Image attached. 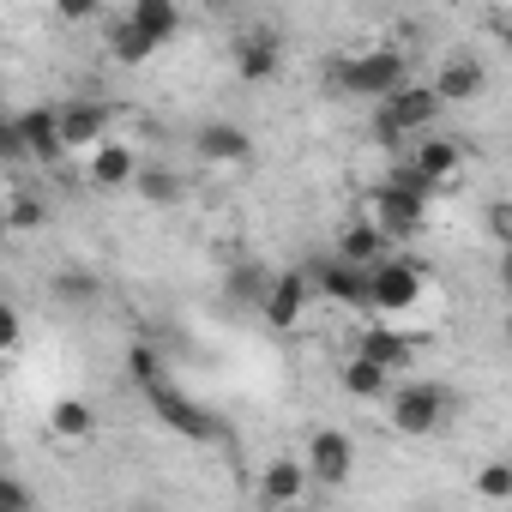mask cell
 <instances>
[{
    "label": "cell",
    "instance_id": "2e32d148",
    "mask_svg": "<svg viewBox=\"0 0 512 512\" xmlns=\"http://www.w3.org/2000/svg\"><path fill=\"white\" fill-rule=\"evenodd\" d=\"M386 247H392V241L380 235V223H374V217H362V223H344V229H338V260H344V266L374 272L380 260H392Z\"/></svg>",
    "mask_w": 512,
    "mask_h": 512
},
{
    "label": "cell",
    "instance_id": "4316f807",
    "mask_svg": "<svg viewBox=\"0 0 512 512\" xmlns=\"http://www.w3.org/2000/svg\"><path fill=\"white\" fill-rule=\"evenodd\" d=\"M476 494H482V500H512V464H506V458L482 464V470H476Z\"/></svg>",
    "mask_w": 512,
    "mask_h": 512
},
{
    "label": "cell",
    "instance_id": "836d02e7",
    "mask_svg": "<svg viewBox=\"0 0 512 512\" xmlns=\"http://www.w3.org/2000/svg\"><path fill=\"white\" fill-rule=\"evenodd\" d=\"M61 19H97L91 0H61Z\"/></svg>",
    "mask_w": 512,
    "mask_h": 512
},
{
    "label": "cell",
    "instance_id": "7c38bea8",
    "mask_svg": "<svg viewBox=\"0 0 512 512\" xmlns=\"http://www.w3.org/2000/svg\"><path fill=\"white\" fill-rule=\"evenodd\" d=\"M314 278V296L338 302V308H368V272L362 266H344V260H326L308 272Z\"/></svg>",
    "mask_w": 512,
    "mask_h": 512
},
{
    "label": "cell",
    "instance_id": "9c48e42d",
    "mask_svg": "<svg viewBox=\"0 0 512 512\" xmlns=\"http://www.w3.org/2000/svg\"><path fill=\"white\" fill-rule=\"evenodd\" d=\"M61 139H67V151H97V145H109V109L91 103V97L61 103Z\"/></svg>",
    "mask_w": 512,
    "mask_h": 512
},
{
    "label": "cell",
    "instance_id": "603a6c76",
    "mask_svg": "<svg viewBox=\"0 0 512 512\" xmlns=\"http://www.w3.org/2000/svg\"><path fill=\"white\" fill-rule=\"evenodd\" d=\"M133 187H139V193H145V199H151V205H175V199H181V193H187V181H181V175H175V169H163V163H145V169H139V181H133Z\"/></svg>",
    "mask_w": 512,
    "mask_h": 512
},
{
    "label": "cell",
    "instance_id": "d6a6232c",
    "mask_svg": "<svg viewBox=\"0 0 512 512\" xmlns=\"http://www.w3.org/2000/svg\"><path fill=\"white\" fill-rule=\"evenodd\" d=\"M61 296H67V302H91V284H85V278H61Z\"/></svg>",
    "mask_w": 512,
    "mask_h": 512
},
{
    "label": "cell",
    "instance_id": "cb8c5ba5",
    "mask_svg": "<svg viewBox=\"0 0 512 512\" xmlns=\"http://www.w3.org/2000/svg\"><path fill=\"white\" fill-rule=\"evenodd\" d=\"M91 428H97V416H91L85 398H61L55 416H49V434H61V440H85Z\"/></svg>",
    "mask_w": 512,
    "mask_h": 512
},
{
    "label": "cell",
    "instance_id": "9a60e30c",
    "mask_svg": "<svg viewBox=\"0 0 512 512\" xmlns=\"http://www.w3.org/2000/svg\"><path fill=\"white\" fill-rule=\"evenodd\" d=\"M308 482H314V476H308L302 458H272V464L260 470V500L278 506V512H290V506H302V488H308Z\"/></svg>",
    "mask_w": 512,
    "mask_h": 512
},
{
    "label": "cell",
    "instance_id": "44dd1931",
    "mask_svg": "<svg viewBox=\"0 0 512 512\" xmlns=\"http://www.w3.org/2000/svg\"><path fill=\"white\" fill-rule=\"evenodd\" d=\"M338 386H344L350 398H362V404H374V398H392V374H386V368H374L368 356H350V362L338 368Z\"/></svg>",
    "mask_w": 512,
    "mask_h": 512
},
{
    "label": "cell",
    "instance_id": "277c9868",
    "mask_svg": "<svg viewBox=\"0 0 512 512\" xmlns=\"http://www.w3.org/2000/svg\"><path fill=\"white\" fill-rule=\"evenodd\" d=\"M440 97H434V85H404L398 97H386L380 109H374V139L380 145H404L410 133H428L434 121H440Z\"/></svg>",
    "mask_w": 512,
    "mask_h": 512
},
{
    "label": "cell",
    "instance_id": "6da1fadb",
    "mask_svg": "<svg viewBox=\"0 0 512 512\" xmlns=\"http://www.w3.org/2000/svg\"><path fill=\"white\" fill-rule=\"evenodd\" d=\"M440 187H428L410 163H398L386 181H380V193H374V223H380V235L386 241H410L422 223H428V199H434Z\"/></svg>",
    "mask_w": 512,
    "mask_h": 512
},
{
    "label": "cell",
    "instance_id": "ac0fdd59",
    "mask_svg": "<svg viewBox=\"0 0 512 512\" xmlns=\"http://www.w3.org/2000/svg\"><path fill=\"white\" fill-rule=\"evenodd\" d=\"M410 169H416L428 187H452V181H458V169H464V145H458V139H434V133H428V139L416 145Z\"/></svg>",
    "mask_w": 512,
    "mask_h": 512
},
{
    "label": "cell",
    "instance_id": "8d00e7d4",
    "mask_svg": "<svg viewBox=\"0 0 512 512\" xmlns=\"http://www.w3.org/2000/svg\"><path fill=\"white\" fill-rule=\"evenodd\" d=\"M133 512H157V506H133Z\"/></svg>",
    "mask_w": 512,
    "mask_h": 512
},
{
    "label": "cell",
    "instance_id": "d590c367",
    "mask_svg": "<svg viewBox=\"0 0 512 512\" xmlns=\"http://www.w3.org/2000/svg\"><path fill=\"white\" fill-rule=\"evenodd\" d=\"M290 512H314V506H290Z\"/></svg>",
    "mask_w": 512,
    "mask_h": 512
},
{
    "label": "cell",
    "instance_id": "83f0119b",
    "mask_svg": "<svg viewBox=\"0 0 512 512\" xmlns=\"http://www.w3.org/2000/svg\"><path fill=\"white\" fill-rule=\"evenodd\" d=\"M49 211L37 205V199H25V193H13V205H7V229H37Z\"/></svg>",
    "mask_w": 512,
    "mask_h": 512
},
{
    "label": "cell",
    "instance_id": "3957f363",
    "mask_svg": "<svg viewBox=\"0 0 512 512\" xmlns=\"http://www.w3.org/2000/svg\"><path fill=\"white\" fill-rule=\"evenodd\" d=\"M386 416H392V428H398L404 440H428V434H440V428H446V416H452V392H446L440 380L392 386Z\"/></svg>",
    "mask_w": 512,
    "mask_h": 512
},
{
    "label": "cell",
    "instance_id": "74e56055",
    "mask_svg": "<svg viewBox=\"0 0 512 512\" xmlns=\"http://www.w3.org/2000/svg\"><path fill=\"white\" fill-rule=\"evenodd\" d=\"M506 55H512V31H506Z\"/></svg>",
    "mask_w": 512,
    "mask_h": 512
},
{
    "label": "cell",
    "instance_id": "5bb4252c",
    "mask_svg": "<svg viewBox=\"0 0 512 512\" xmlns=\"http://www.w3.org/2000/svg\"><path fill=\"white\" fill-rule=\"evenodd\" d=\"M13 121H19L25 151H31L37 163H61V157H67V139H61V109H19Z\"/></svg>",
    "mask_w": 512,
    "mask_h": 512
},
{
    "label": "cell",
    "instance_id": "1f68e13d",
    "mask_svg": "<svg viewBox=\"0 0 512 512\" xmlns=\"http://www.w3.org/2000/svg\"><path fill=\"white\" fill-rule=\"evenodd\" d=\"M488 229H494V241L506 247V241H512V205H494V211H488Z\"/></svg>",
    "mask_w": 512,
    "mask_h": 512
},
{
    "label": "cell",
    "instance_id": "484cf974",
    "mask_svg": "<svg viewBox=\"0 0 512 512\" xmlns=\"http://www.w3.org/2000/svg\"><path fill=\"white\" fill-rule=\"evenodd\" d=\"M127 374H133V386H139V392H145V386H157V380H169V368H163L157 344H145V338L127 350Z\"/></svg>",
    "mask_w": 512,
    "mask_h": 512
},
{
    "label": "cell",
    "instance_id": "ba28073f",
    "mask_svg": "<svg viewBox=\"0 0 512 512\" xmlns=\"http://www.w3.org/2000/svg\"><path fill=\"white\" fill-rule=\"evenodd\" d=\"M278 67H284V43H278V31L253 25V31L235 37V73H241V85H266V79H278Z\"/></svg>",
    "mask_w": 512,
    "mask_h": 512
},
{
    "label": "cell",
    "instance_id": "ffe728a7",
    "mask_svg": "<svg viewBox=\"0 0 512 512\" xmlns=\"http://www.w3.org/2000/svg\"><path fill=\"white\" fill-rule=\"evenodd\" d=\"M127 19L139 25V37H145L151 49H163L169 37H181V13L169 7V0H133V7H127Z\"/></svg>",
    "mask_w": 512,
    "mask_h": 512
},
{
    "label": "cell",
    "instance_id": "e0dca14e",
    "mask_svg": "<svg viewBox=\"0 0 512 512\" xmlns=\"http://www.w3.org/2000/svg\"><path fill=\"white\" fill-rule=\"evenodd\" d=\"M482 91H488V73H482L476 55H452V61L434 73V97H440V103H476Z\"/></svg>",
    "mask_w": 512,
    "mask_h": 512
},
{
    "label": "cell",
    "instance_id": "4fadbf2b",
    "mask_svg": "<svg viewBox=\"0 0 512 512\" xmlns=\"http://www.w3.org/2000/svg\"><path fill=\"white\" fill-rule=\"evenodd\" d=\"M308 296H314V278L308 272H278V284H272V296H266V326L272 332H290L296 320H302V308H308Z\"/></svg>",
    "mask_w": 512,
    "mask_h": 512
},
{
    "label": "cell",
    "instance_id": "5b68a950",
    "mask_svg": "<svg viewBox=\"0 0 512 512\" xmlns=\"http://www.w3.org/2000/svg\"><path fill=\"white\" fill-rule=\"evenodd\" d=\"M145 404L181 434V440H205V446H217V440H229V422L217 416V410H205V404H193L175 380H157V386H145Z\"/></svg>",
    "mask_w": 512,
    "mask_h": 512
},
{
    "label": "cell",
    "instance_id": "7402d4cb",
    "mask_svg": "<svg viewBox=\"0 0 512 512\" xmlns=\"http://www.w3.org/2000/svg\"><path fill=\"white\" fill-rule=\"evenodd\" d=\"M109 55H115V61H121V67H145V61H151V55H157V49H151V43H145V37H139V25H133V19H127V13H121V19H115V25H109Z\"/></svg>",
    "mask_w": 512,
    "mask_h": 512
},
{
    "label": "cell",
    "instance_id": "d6986e66",
    "mask_svg": "<svg viewBox=\"0 0 512 512\" xmlns=\"http://www.w3.org/2000/svg\"><path fill=\"white\" fill-rule=\"evenodd\" d=\"M139 169H145V163H139L127 145H115V139H109V145H97V151H91V163H85L91 187H103V193H115V187H133V181H139Z\"/></svg>",
    "mask_w": 512,
    "mask_h": 512
},
{
    "label": "cell",
    "instance_id": "f1b7e54d",
    "mask_svg": "<svg viewBox=\"0 0 512 512\" xmlns=\"http://www.w3.org/2000/svg\"><path fill=\"white\" fill-rule=\"evenodd\" d=\"M0 512H31V488H25V476H0Z\"/></svg>",
    "mask_w": 512,
    "mask_h": 512
},
{
    "label": "cell",
    "instance_id": "e575fe53",
    "mask_svg": "<svg viewBox=\"0 0 512 512\" xmlns=\"http://www.w3.org/2000/svg\"><path fill=\"white\" fill-rule=\"evenodd\" d=\"M500 278H506V290H512V241H506V260H500Z\"/></svg>",
    "mask_w": 512,
    "mask_h": 512
},
{
    "label": "cell",
    "instance_id": "f546056e",
    "mask_svg": "<svg viewBox=\"0 0 512 512\" xmlns=\"http://www.w3.org/2000/svg\"><path fill=\"white\" fill-rule=\"evenodd\" d=\"M0 151H7L13 163H19V157H31V151H25V133H19V121H7V127H0Z\"/></svg>",
    "mask_w": 512,
    "mask_h": 512
},
{
    "label": "cell",
    "instance_id": "d4e9b609",
    "mask_svg": "<svg viewBox=\"0 0 512 512\" xmlns=\"http://www.w3.org/2000/svg\"><path fill=\"white\" fill-rule=\"evenodd\" d=\"M272 284H278V278H272L266 266H235V272H229V296H235V302H253V308H266Z\"/></svg>",
    "mask_w": 512,
    "mask_h": 512
},
{
    "label": "cell",
    "instance_id": "52a82bcc",
    "mask_svg": "<svg viewBox=\"0 0 512 512\" xmlns=\"http://www.w3.org/2000/svg\"><path fill=\"white\" fill-rule=\"evenodd\" d=\"M350 470H356V440L338 434V428H314V440H308V476L320 488H344Z\"/></svg>",
    "mask_w": 512,
    "mask_h": 512
},
{
    "label": "cell",
    "instance_id": "7a4b0ae2",
    "mask_svg": "<svg viewBox=\"0 0 512 512\" xmlns=\"http://www.w3.org/2000/svg\"><path fill=\"white\" fill-rule=\"evenodd\" d=\"M326 79H332V91H344V97H374V103H386V97L404 91V55H398V49H362V55L332 61Z\"/></svg>",
    "mask_w": 512,
    "mask_h": 512
},
{
    "label": "cell",
    "instance_id": "4dcf8cb0",
    "mask_svg": "<svg viewBox=\"0 0 512 512\" xmlns=\"http://www.w3.org/2000/svg\"><path fill=\"white\" fill-rule=\"evenodd\" d=\"M19 326H25V320H19V308L7 302V308H0V344H7V350L19 344Z\"/></svg>",
    "mask_w": 512,
    "mask_h": 512
},
{
    "label": "cell",
    "instance_id": "8992f818",
    "mask_svg": "<svg viewBox=\"0 0 512 512\" xmlns=\"http://www.w3.org/2000/svg\"><path fill=\"white\" fill-rule=\"evenodd\" d=\"M416 302H422V272H416L410 260H380V266L368 272V308L404 314V308H416Z\"/></svg>",
    "mask_w": 512,
    "mask_h": 512
},
{
    "label": "cell",
    "instance_id": "30bf717a",
    "mask_svg": "<svg viewBox=\"0 0 512 512\" xmlns=\"http://www.w3.org/2000/svg\"><path fill=\"white\" fill-rule=\"evenodd\" d=\"M193 151H199L205 163L235 169V163H247V157H253V133H247V127H235V121H205V127L193 133Z\"/></svg>",
    "mask_w": 512,
    "mask_h": 512
},
{
    "label": "cell",
    "instance_id": "8fae6325",
    "mask_svg": "<svg viewBox=\"0 0 512 512\" xmlns=\"http://www.w3.org/2000/svg\"><path fill=\"white\" fill-rule=\"evenodd\" d=\"M416 344H422V338H410V332H386V326L356 332V356H368V362H374V368H386L392 380L416 362Z\"/></svg>",
    "mask_w": 512,
    "mask_h": 512
}]
</instances>
